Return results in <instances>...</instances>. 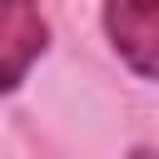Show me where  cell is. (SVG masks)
<instances>
[{
  "mask_svg": "<svg viewBox=\"0 0 159 159\" xmlns=\"http://www.w3.org/2000/svg\"><path fill=\"white\" fill-rule=\"evenodd\" d=\"M104 35L139 80H159V0H104Z\"/></svg>",
  "mask_w": 159,
  "mask_h": 159,
  "instance_id": "1",
  "label": "cell"
},
{
  "mask_svg": "<svg viewBox=\"0 0 159 159\" xmlns=\"http://www.w3.org/2000/svg\"><path fill=\"white\" fill-rule=\"evenodd\" d=\"M129 159H159V154H154V149H134Z\"/></svg>",
  "mask_w": 159,
  "mask_h": 159,
  "instance_id": "3",
  "label": "cell"
},
{
  "mask_svg": "<svg viewBox=\"0 0 159 159\" xmlns=\"http://www.w3.org/2000/svg\"><path fill=\"white\" fill-rule=\"evenodd\" d=\"M50 50V25L40 0H0V94L20 89L35 60Z\"/></svg>",
  "mask_w": 159,
  "mask_h": 159,
  "instance_id": "2",
  "label": "cell"
}]
</instances>
